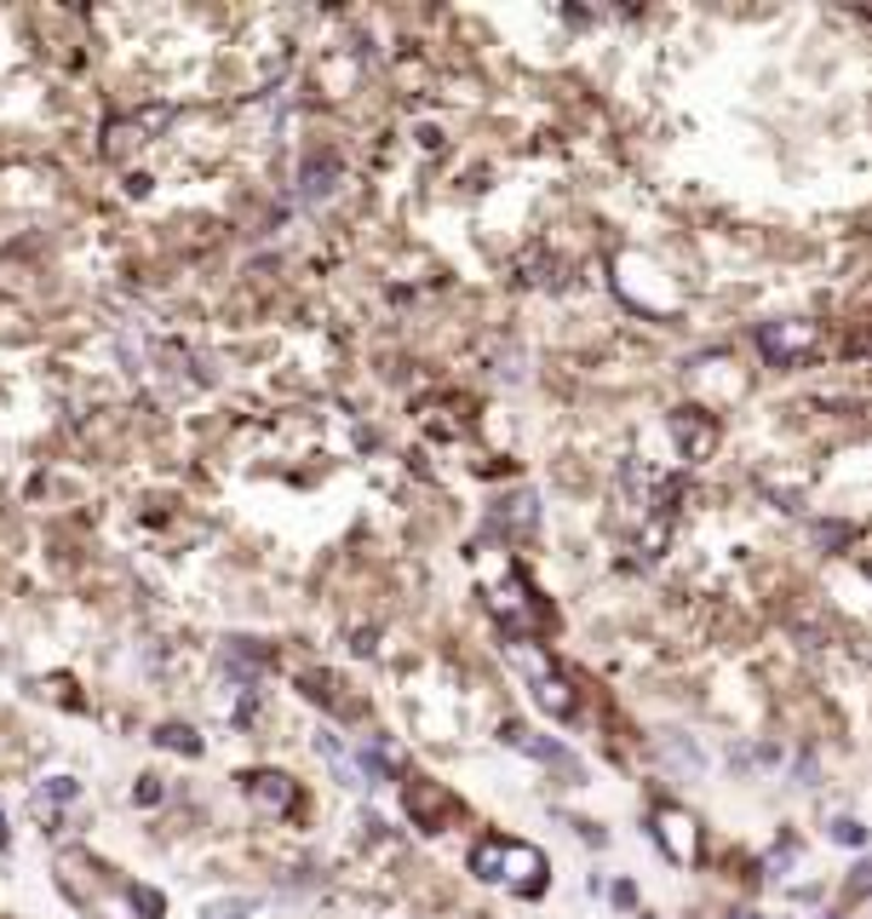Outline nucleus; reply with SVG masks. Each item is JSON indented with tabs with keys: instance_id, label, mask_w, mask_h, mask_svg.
I'll return each instance as SVG.
<instances>
[{
	"instance_id": "obj_4",
	"label": "nucleus",
	"mask_w": 872,
	"mask_h": 919,
	"mask_svg": "<svg viewBox=\"0 0 872 919\" xmlns=\"http://www.w3.org/2000/svg\"><path fill=\"white\" fill-rule=\"evenodd\" d=\"M655 839H660L666 863H678V868H688L700 856V828H695V816H688L683 805H660L655 810Z\"/></svg>"
},
{
	"instance_id": "obj_6",
	"label": "nucleus",
	"mask_w": 872,
	"mask_h": 919,
	"mask_svg": "<svg viewBox=\"0 0 872 919\" xmlns=\"http://www.w3.org/2000/svg\"><path fill=\"white\" fill-rule=\"evenodd\" d=\"M402 798H408V816H414V822H419V828H431V833H437L442 816L454 810V798L442 793L437 782H408V793H402Z\"/></svg>"
},
{
	"instance_id": "obj_8",
	"label": "nucleus",
	"mask_w": 872,
	"mask_h": 919,
	"mask_svg": "<svg viewBox=\"0 0 872 919\" xmlns=\"http://www.w3.org/2000/svg\"><path fill=\"white\" fill-rule=\"evenodd\" d=\"M534 695H540V707H545V713L574 718V695H569V684H563L557 672H545V667H540V690H534Z\"/></svg>"
},
{
	"instance_id": "obj_14",
	"label": "nucleus",
	"mask_w": 872,
	"mask_h": 919,
	"mask_svg": "<svg viewBox=\"0 0 872 919\" xmlns=\"http://www.w3.org/2000/svg\"><path fill=\"white\" fill-rule=\"evenodd\" d=\"M816 534H821V541H826V546H844V541H849V529H844V524H821Z\"/></svg>"
},
{
	"instance_id": "obj_9",
	"label": "nucleus",
	"mask_w": 872,
	"mask_h": 919,
	"mask_svg": "<svg viewBox=\"0 0 872 919\" xmlns=\"http://www.w3.org/2000/svg\"><path fill=\"white\" fill-rule=\"evenodd\" d=\"M121 891H127V903H132L138 914H144V919H161V908H167V903H161V896H155L150 885H121Z\"/></svg>"
},
{
	"instance_id": "obj_10",
	"label": "nucleus",
	"mask_w": 872,
	"mask_h": 919,
	"mask_svg": "<svg viewBox=\"0 0 872 919\" xmlns=\"http://www.w3.org/2000/svg\"><path fill=\"white\" fill-rule=\"evenodd\" d=\"M833 839H838V845H849V851H861L872 833H867V828L856 822V816H838V822H833Z\"/></svg>"
},
{
	"instance_id": "obj_5",
	"label": "nucleus",
	"mask_w": 872,
	"mask_h": 919,
	"mask_svg": "<svg viewBox=\"0 0 872 919\" xmlns=\"http://www.w3.org/2000/svg\"><path fill=\"white\" fill-rule=\"evenodd\" d=\"M241 788H248V798H253L258 810H288L293 798H299V788H293L281 770H253V776H241Z\"/></svg>"
},
{
	"instance_id": "obj_2",
	"label": "nucleus",
	"mask_w": 872,
	"mask_h": 919,
	"mask_svg": "<svg viewBox=\"0 0 872 919\" xmlns=\"http://www.w3.org/2000/svg\"><path fill=\"white\" fill-rule=\"evenodd\" d=\"M615 282H620V293L632 299V305L655 311V316L678 311V288L666 282L660 265H655V259H643V253H620V259H615Z\"/></svg>"
},
{
	"instance_id": "obj_16",
	"label": "nucleus",
	"mask_w": 872,
	"mask_h": 919,
	"mask_svg": "<svg viewBox=\"0 0 872 919\" xmlns=\"http://www.w3.org/2000/svg\"><path fill=\"white\" fill-rule=\"evenodd\" d=\"M0 845H7V822H0Z\"/></svg>"
},
{
	"instance_id": "obj_3",
	"label": "nucleus",
	"mask_w": 872,
	"mask_h": 919,
	"mask_svg": "<svg viewBox=\"0 0 872 919\" xmlns=\"http://www.w3.org/2000/svg\"><path fill=\"white\" fill-rule=\"evenodd\" d=\"M821 345V328L816 323H804V316H793V323H763L758 328V351L769 356V363H804L809 351Z\"/></svg>"
},
{
	"instance_id": "obj_11",
	"label": "nucleus",
	"mask_w": 872,
	"mask_h": 919,
	"mask_svg": "<svg viewBox=\"0 0 872 919\" xmlns=\"http://www.w3.org/2000/svg\"><path fill=\"white\" fill-rule=\"evenodd\" d=\"M253 914V903H241V896H236V903H207V908H201V919H248Z\"/></svg>"
},
{
	"instance_id": "obj_1",
	"label": "nucleus",
	"mask_w": 872,
	"mask_h": 919,
	"mask_svg": "<svg viewBox=\"0 0 872 919\" xmlns=\"http://www.w3.org/2000/svg\"><path fill=\"white\" fill-rule=\"evenodd\" d=\"M471 873L489 879V885L517 891V896H540L545 891V851L522 845V839H482L471 851Z\"/></svg>"
},
{
	"instance_id": "obj_13",
	"label": "nucleus",
	"mask_w": 872,
	"mask_h": 919,
	"mask_svg": "<svg viewBox=\"0 0 872 919\" xmlns=\"http://www.w3.org/2000/svg\"><path fill=\"white\" fill-rule=\"evenodd\" d=\"M861 896H872V863H861L856 879H849V903H861Z\"/></svg>"
},
{
	"instance_id": "obj_7",
	"label": "nucleus",
	"mask_w": 872,
	"mask_h": 919,
	"mask_svg": "<svg viewBox=\"0 0 872 919\" xmlns=\"http://www.w3.org/2000/svg\"><path fill=\"white\" fill-rule=\"evenodd\" d=\"M672 431L683 437L688 454H706V449H712V437H718L712 419H695V408H678V414H672Z\"/></svg>"
},
{
	"instance_id": "obj_15",
	"label": "nucleus",
	"mask_w": 872,
	"mask_h": 919,
	"mask_svg": "<svg viewBox=\"0 0 872 919\" xmlns=\"http://www.w3.org/2000/svg\"><path fill=\"white\" fill-rule=\"evenodd\" d=\"M735 919H763V914H735Z\"/></svg>"
},
{
	"instance_id": "obj_12",
	"label": "nucleus",
	"mask_w": 872,
	"mask_h": 919,
	"mask_svg": "<svg viewBox=\"0 0 872 919\" xmlns=\"http://www.w3.org/2000/svg\"><path fill=\"white\" fill-rule=\"evenodd\" d=\"M161 742H167V747H178V753H201V742H195V735H190L185 725H173V730H161Z\"/></svg>"
},
{
	"instance_id": "obj_17",
	"label": "nucleus",
	"mask_w": 872,
	"mask_h": 919,
	"mask_svg": "<svg viewBox=\"0 0 872 919\" xmlns=\"http://www.w3.org/2000/svg\"><path fill=\"white\" fill-rule=\"evenodd\" d=\"M867 575H872V564H867Z\"/></svg>"
}]
</instances>
